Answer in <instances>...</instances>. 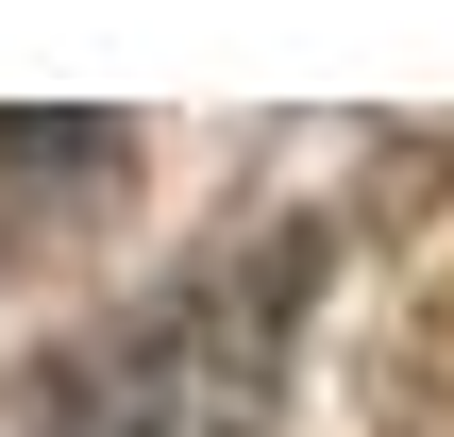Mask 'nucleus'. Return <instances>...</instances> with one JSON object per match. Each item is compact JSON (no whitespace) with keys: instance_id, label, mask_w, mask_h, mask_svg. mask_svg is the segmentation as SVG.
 I'll return each mask as SVG.
<instances>
[{"instance_id":"1","label":"nucleus","mask_w":454,"mask_h":437,"mask_svg":"<svg viewBox=\"0 0 454 437\" xmlns=\"http://www.w3.org/2000/svg\"><path fill=\"white\" fill-rule=\"evenodd\" d=\"M34 437H270V303L253 286H185V303L84 337L51 371Z\"/></svg>"}]
</instances>
